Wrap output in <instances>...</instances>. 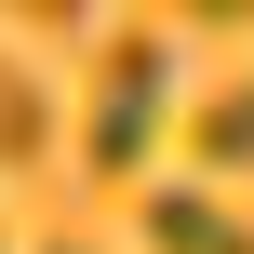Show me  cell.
Returning <instances> with one entry per match:
<instances>
[{
	"label": "cell",
	"mask_w": 254,
	"mask_h": 254,
	"mask_svg": "<svg viewBox=\"0 0 254 254\" xmlns=\"http://www.w3.org/2000/svg\"><path fill=\"white\" fill-rule=\"evenodd\" d=\"M161 94H174V40L161 27H107V67H94V107H80V161L134 174L161 147Z\"/></svg>",
	"instance_id": "1"
},
{
	"label": "cell",
	"mask_w": 254,
	"mask_h": 254,
	"mask_svg": "<svg viewBox=\"0 0 254 254\" xmlns=\"http://www.w3.org/2000/svg\"><path fill=\"white\" fill-rule=\"evenodd\" d=\"M147 254H254V228L214 188H147Z\"/></svg>",
	"instance_id": "2"
},
{
	"label": "cell",
	"mask_w": 254,
	"mask_h": 254,
	"mask_svg": "<svg viewBox=\"0 0 254 254\" xmlns=\"http://www.w3.org/2000/svg\"><path fill=\"white\" fill-rule=\"evenodd\" d=\"M188 161L201 174H254V80H214L188 107Z\"/></svg>",
	"instance_id": "3"
},
{
	"label": "cell",
	"mask_w": 254,
	"mask_h": 254,
	"mask_svg": "<svg viewBox=\"0 0 254 254\" xmlns=\"http://www.w3.org/2000/svg\"><path fill=\"white\" fill-rule=\"evenodd\" d=\"M40 147H54V94L27 80V54H0V174L40 161Z\"/></svg>",
	"instance_id": "4"
},
{
	"label": "cell",
	"mask_w": 254,
	"mask_h": 254,
	"mask_svg": "<svg viewBox=\"0 0 254 254\" xmlns=\"http://www.w3.org/2000/svg\"><path fill=\"white\" fill-rule=\"evenodd\" d=\"M40 254H80V241H40Z\"/></svg>",
	"instance_id": "5"
},
{
	"label": "cell",
	"mask_w": 254,
	"mask_h": 254,
	"mask_svg": "<svg viewBox=\"0 0 254 254\" xmlns=\"http://www.w3.org/2000/svg\"><path fill=\"white\" fill-rule=\"evenodd\" d=\"M0 254H13V241H0Z\"/></svg>",
	"instance_id": "6"
}]
</instances>
